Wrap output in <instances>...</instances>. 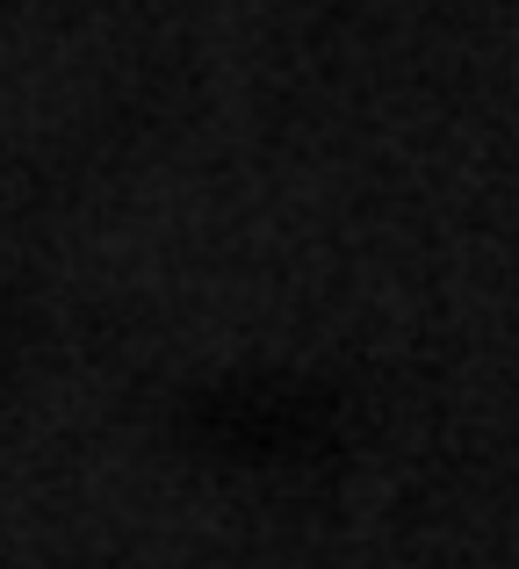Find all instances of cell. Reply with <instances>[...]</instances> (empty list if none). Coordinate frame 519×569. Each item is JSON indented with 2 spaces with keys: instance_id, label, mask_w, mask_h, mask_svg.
Segmentation results:
<instances>
[{
  "instance_id": "6da1fadb",
  "label": "cell",
  "mask_w": 519,
  "mask_h": 569,
  "mask_svg": "<svg viewBox=\"0 0 519 569\" xmlns=\"http://www.w3.org/2000/svg\"><path fill=\"white\" fill-rule=\"evenodd\" d=\"M325 432V403L310 397L303 382H224L196 403V440L224 461H253V469H275V461L310 455Z\"/></svg>"
}]
</instances>
